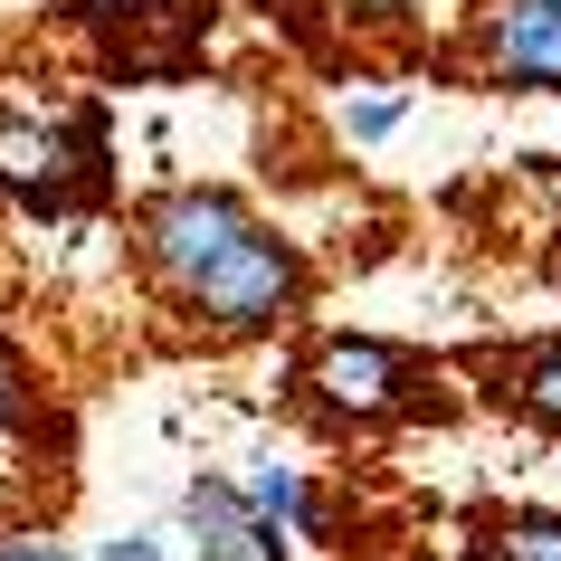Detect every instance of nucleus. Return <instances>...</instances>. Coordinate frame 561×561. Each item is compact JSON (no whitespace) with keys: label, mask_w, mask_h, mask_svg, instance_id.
I'll return each instance as SVG.
<instances>
[{"label":"nucleus","mask_w":561,"mask_h":561,"mask_svg":"<svg viewBox=\"0 0 561 561\" xmlns=\"http://www.w3.org/2000/svg\"><path fill=\"white\" fill-rule=\"evenodd\" d=\"M0 561H67V542H10Z\"/></svg>","instance_id":"obj_13"},{"label":"nucleus","mask_w":561,"mask_h":561,"mask_svg":"<svg viewBox=\"0 0 561 561\" xmlns=\"http://www.w3.org/2000/svg\"><path fill=\"white\" fill-rule=\"evenodd\" d=\"M353 144H390V134H400V95H371V105H353Z\"/></svg>","instance_id":"obj_11"},{"label":"nucleus","mask_w":561,"mask_h":561,"mask_svg":"<svg viewBox=\"0 0 561 561\" xmlns=\"http://www.w3.org/2000/svg\"><path fill=\"white\" fill-rule=\"evenodd\" d=\"M238 495H248V514L276 524V533H286V524H296V533H324V504H314V485H305L296 467H257Z\"/></svg>","instance_id":"obj_8"},{"label":"nucleus","mask_w":561,"mask_h":561,"mask_svg":"<svg viewBox=\"0 0 561 561\" xmlns=\"http://www.w3.org/2000/svg\"><path fill=\"white\" fill-rule=\"evenodd\" d=\"M333 20H343V30H400V20H410L419 0H324Z\"/></svg>","instance_id":"obj_10"},{"label":"nucleus","mask_w":561,"mask_h":561,"mask_svg":"<svg viewBox=\"0 0 561 561\" xmlns=\"http://www.w3.org/2000/svg\"><path fill=\"white\" fill-rule=\"evenodd\" d=\"M38 419V390H30V362L0 343V428H30Z\"/></svg>","instance_id":"obj_9"},{"label":"nucleus","mask_w":561,"mask_h":561,"mask_svg":"<svg viewBox=\"0 0 561 561\" xmlns=\"http://www.w3.org/2000/svg\"><path fill=\"white\" fill-rule=\"evenodd\" d=\"M0 201L38 209V219H67V209L105 201V124L95 115L48 124V115L0 105Z\"/></svg>","instance_id":"obj_3"},{"label":"nucleus","mask_w":561,"mask_h":561,"mask_svg":"<svg viewBox=\"0 0 561 561\" xmlns=\"http://www.w3.org/2000/svg\"><path fill=\"white\" fill-rule=\"evenodd\" d=\"M467 561H561V514L542 504H495L467 524Z\"/></svg>","instance_id":"obj_6"},{"label":"nucleus","mask_w":561,"mask_h":561,"mask_svg":"<svg viewBox=\"0 0 561 561\" xmlns=\"http://www.w3.org/2000/svg\"><path fill=\"white\" fill-rule=\"evenodd\" d=\"M134 257L152 296L209 343H257L305 314L296 238H276L238 191H209V181H172L134 209Z\"/></svg>","instance_id":"obj_1"},{"label":"nucleus","mask_w":561,"mask_h":561,"mask_svg":"<svg viewBox=\"0 0 561 561\" xmlns=\"http://www.w3.org/2000/svg\"><path fill=\"white\" fill-rule=\"evenodd\" d=\"M476 77L561 95V0H485L476 10Z\"/></svg>","instance_id":"obj_4"},{"label":"nucleus","mask_w":561,"mask_h":561,"mask_svg":"<svg viewBox=\"0 0 561 561\" xmlns=\"http://www.w3.org/2000/svg\"><path fill=\"white\" fill-rule=\"evenodd\" d=\"M485 371H495V400L514 419H533V428H552V438H561V333H542V343H524V353L485 362Z\"/></svg>","instance_id":"obj_5"},{"label":"nucleus","mask_w":561,"mask_h":561,"mask_svg":"<svg viewBox=\"0 0 561 561\" xmlns=\"http://www.w3.org/2000/svg\"><path fill=\"white\" fill-rule=\"evenodd\" d=\"M181 524L201 533V561H257V552H248V495H238L229 476H191Z\"/></svg>","instance_id":"obj_7"},{"label":"nucleus","mask_w":561,"mask_h":561,"mask_svg":"<svg viewBox=\"0 0 561 561\" xmlns=\"http://www.w3.org/2000/svg\"><path fill=\"white\" fill-rule=\"evenodd\" d=\"M296 400L314 419H333V428H390V419H438L447 410L438 371L419 353H400V343H381V333H333V343H314L296 362Z\"/></svg>","instance_id":"obj_2"},{"label":"nucleus","mask_w":561,"mask_h":561,"mask_svg":"<svg viewBox=\"0 0 561 561\" xmlns=\"http://www.w3.org/2000/svg\"><path fill=\"white\" fill-rule=\"evenodd\" d=\"M105 561H162V533H124V542H105Z\"/></svg>","instance_id":"obj_12"}]
</instances>
